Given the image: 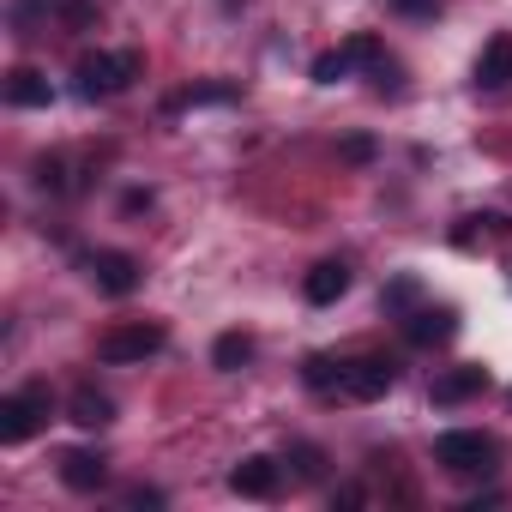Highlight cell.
Returning a JSON list of instances; mask_svg holds the SVG:
<instances>
[{"instance_id":"8fae6325","label":"cell","mask_w":512,"mask_h":512,"mask_svg":"<svg viewBox=\"0 0 512 512\" xmlns=\"http://www.w3.org/2000/svg\"><path fill=\"white\" fill-rule=\"evenodd\" d=\"M61 482H67L73 494H97V488L109 482V458H103V452H85V446H73V452L61 458Z\"/></svg>"},{"instance_id":"ba28073f","label":"cell","mask_w":512,"mask_h":512,"mask_svg":"<svg viewBox=\"0 0 512 512\" xmlns=\"http://www.w3.org/2000/svg\"><path fill=\"white\" fill-rule=\"evenodd\" d=\"M278 482H284V470H278V458H241L235 470H229V488L241 494V500H272L278 494Z\"/></svg>"},{"instance_id":"52a82bcc","label":"cell","mask_w":512,"mask_h":512,"mask_svg":"<svg viewBox=\"0 0 512 512\" xmlns=\"http://www.w3.org/2000/svg\"><path fill=\"white\" fill-rule=\"evenodd\" d=\"M91 284L121 302V296H133L145 284V266L133 260V253H121V247H103V253H91Z\"/></svg>"},{"instance_id":"cb8c5ba5","label":"cell","mask_w":512,"mask_h":512,"mask_svg":"<svg viewBox=\"0 0 512 512\" xmlns=\"http://www.w3.org/2000/svg\"><path fill=\"white\" fill-rule=\"evenodd\" d=\"M127 506H163V494L157 488H127Z\"/></svg>"},{"instance_id":"7a4b0ae2","label":"cell","mask_w":512,"mask_h":512,"mask_svg":"<svg viewBox=\"0 0 512 512\" xmlns=\"http://www.w3.org/2000/svg\"><path fill=\"white\" fill-rule=\"evenodd\" d=\"M434 464L452 476H488L494 470V440L482 428H446L434 440Z\"/></svg>"},{"instance_id":"277c9868","label":"cell","mask_w":512,"mask_h":512,"mask_svg":"<svg viewBox=\"0 0 512 512\" xmlns=\"http://www.w3.org/2000/svg\"><path fill=\"white\" fill-rule=\"evenodd\" d=\"M163 344H169V332H163L157 320H133V326H109V332L97 338V356H103L109 368H127V362L157 356Z\"/></svg>"},{"instance_id":"3957f363","label":"cell","mask_w":512,"mask_h":512,"mask_svg":"<svg viewBox=\"0 0 512 512\" xmlns=\"http://www.w3.org/2000/svg\"><path fill=\"white\" fill-rule=\"evenodd\" d=\"M43 428H49V386H25V392L0 398V440L7 446H25Z\"/></svg>"},{"instance_id":"5bb4252c","label":"cell","mask_w":512,"mask_h":512,"mask_svg":"<svg viewBox=\"0 0 512 512\" xmlns=\"http://www.w3.org/2000/svg\"><path fill=\"white\" fill-rule=\"evenodd\" d=\"M476 85H482V91L512 85V37H494V43L476 55Z\"/></svg>"},{"instance_id":"d6986e66","label":"cell","mask_w":512,"mask_h":512,"mask_svg":"<svg viewBox=\"0 0 512 512\" xmlns=\"http://www.w3.org/2000/svg\"><path fill=\"white\" fill-rule=\"evenodd\" d=\"M37 187L67 193V187H73V181H67V157H37Z\"/></svg>"},{"instance_id":"9c48e42d","label":"cell","mask_w":512,"mask_h":512,"mask_svg":"<svg viewBox=\"0 0 512 512\" xmlns=\"http://www.w3.org/2000/svg\"><path fill=\"white\" fill-rule=\"evenodd\" d=\"M476 392H488V368H476V362H464V368H446V374H434V386H428V398L434 404H470Z\"/></svg>"},{"instance_id":"6da1fadb","label":"cell","mask_w":512,"mask_h":512,"mask_svg":"<svg viewBox=\"0 0 512 512\" xmlns=\"http://www.w3.org/2000/svg\"><path fill=\"white\" fill-rule=\"evenodd\" d=\"M73 79H79V97H121L133 79H139V55L133 49H97V55H79V67H73Z\"/></svg>"},{"instance_id":"5b68a950","label":"cell","mask_w":512,"mask_h":512,"mask_svg":"<svg viewBox=\"0 0 512 512\" xmlns=\"http://www.w3.org/2000/svg\"><path fill=\"white\" fill-rule=\"evenodd\" d=\"M392 386H398V362H392V356H350V362H344V386H338V398L374 404V398H386Z\"/></svg>"},{"instance_id":"2e32d148","label":"cell","mask_w":512,"mask_h":512,"mask_svg":"<svg viewBox=\"0 0 512 512\" xmlns=\"http://www.w3.org/2000/svg\"><path fill=\"white\" fill-rule=\"evenodd\" d=\"M211 362H217L223 374H235V368H247V362H253V338H247V332H223V338L211 344Z\"/></svg>"},{"instance_id":"e0dca14e","label":"cell","mask_w":512,"mask_h":512,"mask_svg":"<svg viewBox=\"0 0 512 512\" xmlns=\"http://www.w3.org/2000/svg\"><path fill=\"white\" fill-rule=\"evenodd\" d=\"M302 380H308L314 392H326V398H338V386H344V362H332V356H308V368H302Z\"/></svg>"},{"instance_id":"4fadbf2b","label":"cell","mask_w":512,"mask_h":512,"mask_svg":"<svg viewBox=\"0 0 512 512\" xmlns=\"http://www.w3.org/2000/svg\"><path fill=\"white\" fill-rule=\"evenodd\" d=\"M344 290H350V266H344V260H320V266L302 278V296H308L314 308H332Z\"/></svg>"},{"instance_id":"9a60e30c","label":"cell","mask_w":512,"mask_h":512,"mask_svg":"<svg viewBox=\"0 0 512 512\" xmlns=\"http://www.w3.org/2000/svg\"><path fill=\"white\" fill-rule=\"evenodd\" d=\"M67 416H73L79 428H109V422H115V404H109V392L79 386V392H73V404H67Z\"/></svg>"},{"instance_id":"ac0fdd59","label":"cell","mask_w":512,"mask_h":512,"mask_svg":"<svg viewBox=\"0 0 512 512\" xmlns=\"http://www.w3.org/2000/svg\"><path fill=\"white\" fill-rule=\"evenodd\" d=\"M290 464H296V476H302V482H320V476H326V452H320V446H308V440H296V446H290Z\"/></svg>"},{"instance_id":"7402d4cb","label":"cell","mask_w":512,"mask_h":512,"mask_svg":"<svg viewBox=\"0 0 512 512\" xmlns=\"http://www.w3.org/2000/svg\"><path fill=\"white\" fill-rule=\"evenodd\" d=\"M61 19L85 31V25H97V7H91V0H67V7H61Z\"/></svg>"},{"instance_id":"603a6c76","label":"cell","mask_w":512,"mask_h":512,"mask_svg":"<svg viewBox=\"0 0 512 512\" xmlns=\"http://www.w3.org/2000/svg\"><path fill=\"white\" fill-rule=\"evenodd\" d=\"M392 13H404V19H434L440 0H392Z\"/></svg>"},{"instance_id":"8992f818","label":"cell","mask_w":512,"mask_h":512,"mask_svg":"<svg viewBox=\"0 0 512 512\" xmlns=\"http://www.w3.org/2000/svg\"><path fill=\"white\" fill-rule=\"evenodd\" d=\"M356 67H386V49L374 43V37H350V43H338V49H326L320 61H314V79L320 85H338V79H350Z\"/></svg>"},{"instance_id":"44dd1931","label":"cell","mask_w":512,"mask_h":512,"mask_svg":"<svg viewBox=\"0 0 512 512\" xmlns=\"http://www.w3.org/2000/svg\"><path fill=\"white\" fill-rule=\"evenodd\" d=\"M410 302H416V278H398V284L386 290V308H392V314H404Z\"/></svg>"},{"instance_id":"ffe728a7","label":"cell","mask_w":512,"mask_h":512,"mask_svg":"<svg viewBox=\"0 0 512 512\" xmlns=\"http://www.w3.org/2000/svg\"><path fill=\"white\" fill-rule=\"evenodd\" d=\"M338 151H344V163H368V157H374V139H368V133H350Z\"/></svg>"},{"instance_id":"7c38bea8","label":"cell","mask_w":512,"mask_h":512,"mask_svg":"<svg viewBox=\"0 0 512 512\" xmlns=\"http://www.w3.org/2000/svg\"><path fill=\"white\" fill-rule=\"evenodd\" d=\"M7 103H13V109H49V103H55L49 73H37V67H13V73H7Z\"/></svg>"},{"instance_id":"30bf717a","label":"cell","mask_w":512,"mask_h":512,"mask_svg":"<svg viewBox=\"0 0 512 512\" xmlns=\"http://www.w3.org/2000/svg\"><path fill=\"white\" fill-rule=\"evenodd\" d=\"M404 338L422 344V350L452 344V338H458V314H452V308H416V314L404 320Z\"/></svg>"}]
</instances>
